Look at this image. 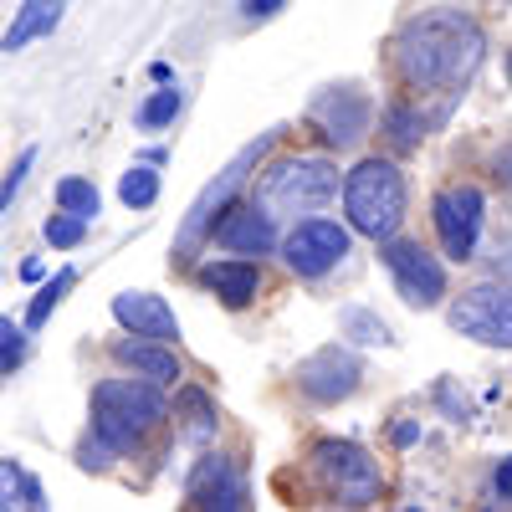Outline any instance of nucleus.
<instances>
[{
    "instance_id": "obj_1",
    "label": "nucleus",
    "mask_w": 512,
    "mask_h": 512,
    "mask_svg": "<svg viewBox=\"0 0 512 512\" xmlns=\"http://www.w3.org/2000/svg\"><path fill=\"white\" fill-rule=\"evenodd\" d=\"M487 57V36L482 26L456 11V6H436V11H420L400 26L395 36V67L410 88L420 93H451L466 88L477 77Z\"/></svg>"
},
{
    "instance_id": "obj_2",
    "label": "nucleus",
    "mask_w": 512,
    "mask_h": 512,
    "mask_svg": "<svg viewBox=\"0 0 512 512\" xmlns=\"http://www.w3.org/2000/svg\"><path fill=\"white\" fill-rule=\"evenodd\" d=\"M159 420H164V395L154 379H103L93 390V431L113 456L134 451Z\"/></svg>"
},
{
    "instance_id": "obj_3",
    "label": "nucleus",
    "mask_w": 512,
    "mask_h": 512,
    "mask_svg": "<svg viewBox=\"0 0 512 512\" xmlns=\"http://www.w3.org/2000/svg\"><path fill=\"white\" fill-rule=\"evenodd\" d=\"M344 205H349V221L359 236L390 241L405 221V175L390 159H364L344 180Z\"/></svg>"
},
{
    "instance_id": "obj_4",
    "label": "nucleus",
    "mask_w": 512,
    "mask_h": 512,
    "mask_svg": "<svg viewBox=\"0 0 512 512\" xmlns=\"http://www.w3.org/2000/svg\"><path fill=\"white\" fill-rule=\"evenodd\" d=\"M333 195H338V169L318 154L277 159L262 175V210H282V216H308Z\"/></svg>"
},
{
    "instance_id": "obj_5",
    "label": "nucleus",
    "mask_w": 512,
    "mask_h": 512,
    "mask_svg": "<svg viewBox=\"0 0 512 512\" xmlns=\"http://www.w3.org/2000/svg\"><path fill=\"white\" fill-rule=\"evenodd\" d=\"M308 466H313V482L323 487V497L344 502V507H369L384 487L374 456L354 441H318Z\"/></svg>"
},
{
    "instance_id": "obj_6",
    "label": "nucleus",
    "mask_w": 512,
    "mask_h": 512,
    "mask_svg": "<svg viewBox=\"0 0 512 512\" xmlns=\"http://www.w3.org/2000/svg\"><path fill=\"white\" fill-rule=\"evenodd\" d=\"M451 328L487 349H512V282H477L456 297Z\"/></svg>"
},
{
    "instance_id": "obj_7",
    "label": "nucleus",
    "mask_w": 512,
    "mask_h": 512,
    "mask_svg": "<svg viewBox=\"0 0 512 512\" xmlns=\"http://www.w3.org/2000/svg\"><path fill=\"white\" fill-rule=\"evenodd\" d=\"M272 149V134H262V139H256V144H246L226 169H221V175L216 180H210L205 190H200V200L190 205V216H185V226H180V241H175V251L180 256H190L205 236H210V226H216V216H221V210L231 205V195L246 185V169H256V159H262Z\"/></svg>"
},
{
    "instance_id": "obj_8",
    "label": "nucleus",
    "mask_w": 512,
    "mask_h": 512,
    "mask_svg": "<svg viewBox=\"0 0 512 512\" xmlns=\"http://www.w3.org/2000/svg\"><path fill=\"white\" fill-rule=\"evenodd\" d=\"M384 267H390L395 292L405 297L410 308H436L441 297H446L441 262L425 246H415V241H390V246H384Z\"/></svg>"
},
{
    "instance_id": "obj_9",
    "label": "nucleus",
    "mask_w": 512,
    "mask_h": 512,
    "mask_svg": "<svg viewBox=\"0 0 512 512\" xmlns=\"http://www.w3.org/2000/svg\"><path fill=\"white\" fill-rule=\"evenodd\" d=\"M482 190L477 185H451L436 195V231L451 262H472L477 236H482Z\"/></svg>"
},
{
    "instance_id": "obj_10",
    "label": "nucleus",
    "mask_w": 512,
    "mask_h": 512,
    "mask_svg": "<svg viewBox=\"0 0 512 512\" xmlns=\"http://www.w3.org/2000/svg\"><path fill=\"white\" fill-rule=\"evenodd\" d=\"M282 256H287V267L297 277H323L349 256V231L338 221H303L282 241Z\"/></svg>"
},
{
    "instance_id": "obj_11",
    "label": "nucleus",
    "mask_w": 512,
    "mask_h": 512,
    "mask_svg": "<svg viewBox=\"0 0 512 512\" xmlns=\"http://www.w3.org/2000/svg\"><path fill=\"white\" fill-rule=\"evenodd\" d=\"M313 123L323 128V139L333 149H354L369 134V98L359 88H328L313 103Z\"/></svg>"
},
{
    "instance_id": "obj_12",
    "label": "nucleus",
    "mask_w": 512,
    "mask_h": 512,
    "mask_svg": "<svg viewBox=\"0 0 512 512\" xmlns=\"http://www.w3.org/2000/svg\"><path fill=\"white\" fill-rule=\"evenodd\" d=\"M297 384L313 395V400H349L354 390H359V359L349 354V349H338V344H328V349H318L313 359H303L297 364Z\"/></svg>"
},
{
    "instance_id": "obj_13",
    "label": "nucleus",
    "mask_w": 512,
    "mask_h": 512,
    "mask_svg": "<svg viewBox=\"0 0 512 512\" xmlns=\"http://www.w3.org/2000/svg\"><path fill=\"white\" fill-rule=\"evenodd\" d=\"M190 507H216V512H241L246 507V482L241 472L226 461V456H205L195 472H190V487H185Z\"/></svg>"
},
{
    "instance_id": "obj_14",
    "label": "nucleus",
    "mask_w": 512,
    "mask_h": 512,
    "mask_svg": "<svg viewBox=\"0 0 512 512\" xmlns=\"http://www.w3.org/2000/svg\"><path fill=\"white\" fill-rule=\"evenodd\" d=\"M210 236H216L226 251L262 256V251H272L277 226H272V216H267L262 205H226V210H221V221L210 226Z\"/></svg>"
},
{
    "instance_id": "obj_15",
    "label": "nucleus",
    "mask_w": 512,
    "mask_h": 512,
    "mask_svg": "<svg viewBox=\"0 0 512 512\" xmlns=\"http://www.w3.org/2000/svg\"><path fill=\"white\" fill-rule=\"evenodd\" d=\"M113 318L123 328H134L139 338H159V344H175L180 338V323H175V308L154 292H118L113 297Z\"/></svg>"
},
{
    "instance_id": "obj_16",
    "label": "nucleus",
    "mask_w": 512,
    "mask_h": 512,
    "mask_svg": "<svg viewBox=\"0 0 512 512\" xmlns=\"http://www.w3.org/2000/svg\"><path fill=\"white\" fill-rule=\"evenodd\" d=\"M113 359H118L123 369H134V374L154 379V384H175V379H180V359L169 354L159 338H139V333H134V344H128V338H118V344H113Z\"/></svg>"
},
{
    "instance_id": "obj_17",
    "label": "nucleus",
    "mask_w": 512,
    "mask_h": 512,
    "mask_svg": "<svg viewBox=\"0 0 512 512\" xmlns=\"http://www.w3.org/2000/svg\"><path fill=\"white\" fill-rule=\"evenodd\" d=\"M200 287H210L226 308H246L256 287H262V272L251 262H210V267H200Z\"/></svg>"
},
{
    "instance_id": "obj_18",
    "label": "nucleus",
    "mask_w": 512,
    "mask_h": 512,
    "mask_svg": "<svg viewBox=\"0 0 512 512\" xmlns=\"http://www.w3.org/2000/svg\"><path fill=\"white\" fill-rule=\"evenodd\" d=\"M57 21H62V0H26V6L16 11V21H11V31H6V41H0V47H6V52H21V47H31V41L52 36Z\"/></svg>"
},
{
    "instance_id": "obj_19",
    "label": "nucleus",
    "mask_w": 512,
    "mask_h": 512,
    "mask_svg": "<svg viewBox=\"0 0 512 512\" xmlns=\"http://www.w3.org/2000/svg\"><path fill=\"white\" fill-rule=\"evenodd\" d=\"M180 415H185V441L205 446L216 436V405H210L200 390H180Z\"/></svg>"
},
{
    "instance_id": "obj_20",
    "label": "nucleus",
    "mask_w": 512,
    "mask_h": 512,
    "mask_svg": "<svg viewBox=\"0 0 512 512\" xmlns=\"http://www.w3.org/2000/svg\"><path fill=\"white\" fill-rule=\"evenodd\" d=\"M338 328H344L354 344H395L390 328H384V318H374L369 308H344L338 313Z\"/></svg>"
},
{
    "instance_id": "obj_21",
    "label": "nucleus",
    "mask_w": 512,
    "mask_h": 512,
    "mask_svg": "<svg viewBox=\"0 0 512 512\" xmlns=\"http://www.w3.org/2000/svg\"><path fill=\"white\" fill-rule=\"evenodd\" d=\"M118 200L134 205V210L154 205V200H159V175H154L149 164H134V169H128V175L118 180Z\"/></svg>"
},
{
    "instance_id": "obj_22",
    "label": "nucleus",
    "mask_w": 512,
    "mask_h": 512,
    "mask_svg": "<svg viewBox=\"0 0 512 512\" xmlns=\"http://www.w3.org/2000/svg\"><path fill=\"white\" fill-rule=\"evenodd\" d=\"M72 282H77V277H72V272L62 267V272H57V277H52L47 287H41V292L31 297V308H26V328H41V323H47V318H52V308H57L62 297L72 292Z\"/></svg>"
},
{
    "instance_id": "obj_23",
    "label": "nucleus",
    "mask_w": 512,
    "mask_h": 512,
    "mask_svg": "<svg viewBox=\"0 0 512 512\" xmlns=\"http://www.w3.org/2000/svg\"><path fill=\"white\" fill-rule=\"evenodd\" d=\"M384 134H390L400 149H415L420 139H425V118L415 113V108H390V113H384Z\"/></svg>"
},
{
    "instance_id": "obj_24",
    "label": "nucleus",
    "mask_w": 512,
    "mask_h": 512,
    "mask_svg": "<svg viewBox=\"0 0 512 512\" xmlns=\"http://www.w3.org/2000/svg\"><path fill=\"white\" fill-rule=\"evenodd\" d=\"M57 205L72 210V216H82V221H93L103 200H98V190H93L88 180H62V185H57Z\"/></svg>"
},
{
    "instance_id": "obj_25",
    "label": "nucleus",
    "mask_w": 512,
    "mask_h": 512,
    "mask_svg": "<svg viewBox=\"0 0 512 512\" xmlns=\"http://www.w3.org/2000/svg\"><path fill=\"white\" fill-rule=\"evenodd\" d=\"M175 113H180V93H175V88H159V93L139 108V123H144V128H164Z\"/></svg>"
},
{
    "instance_id": "obj_26",
    "label": "nucleus",
    "mask_w": 512,
    "mask_h": 512,
    "mask_svg": "<svg viewBox=\"0 0 512 512\" xmlns=\"http://www.w3.org/2000/svg\"><path fill=\"white\" fill-rule=\"evenodd\" d=\"M82 236H88V221L72 216V210H62V216H52V221H47V241H52V246H62V251H67V246H77Z\"/></svg>"
},
{
    "instance_id": "obj_27",
    "label": "nucleus",
    "mask_w": 512,
    "mask_h": 512,
    "mask_svg": "<svg viewBox=\"0 0 512 512\" xmlns=\"http://www.w3.org/2000/svg\"><path fill=\"white\" fill-rule=\"evenodd\" d=\"M26 482L31 477L21 472L16 461H0V507H16V502L26 507Z\"/></svg>"
},
{
    "instance_id": "obj_28",
    "label": "nucleus",
    "mask_w": 512,
    "mask_h": 512,
    "mask_svg": "<svg viewBox=\"0 0 512 512\" xmlns=\"http://www.w3.org/2000/svg\"><path fill=\"white\" fill-rule=\"evenodd\" d=\"M31 164H36V149H21V159L11 164V175L0 180V216H6V205L21 195V185H26V175H31Z\"/></svg>"
},
{
    "instance_id": "obj_29",
    "label": "nucleus",
    "mask_w": 512,
    "mask_h": 512,
    "mask_svg": "<svg viewBox=\"0 0 512 512\" xmlns=\"http://www.w3.org/2000/svg\"><path fill=\"white\" fill-rule=\"evenodd\" d=\"M21 364V328L11 318H0V369Z\"/></svg>"
},
{
    "instance_id": "obj_30",
    "label": "nucleus",
    "mask_w": 512,
    "mask_h": 512,
    "mask_svg": "<svg viewBox=\"0 0 512 512\" xmlns=\"http://www.w3.org/2000/svg\"><path fill=\"white\" fill-rule=\"evenodd\" d=\"M436 400H441V410L446 415H456V420H466V400L451 390V384H441V390H436Z\"/></svg>"
},
{
    "instance_id": "obj_31",
    "label": "nucleus",
    "mask_w": 512,
    "mask_h": 512,
    "mask_svg": "<svg viewBox=\"0 0 512 512\" xmlns=\"http://www.w3.org/2000/svg\"><path fill=\"white\" fill-rule=\"evenodd\" d=\"M277 11H282V0H246V16H256V21H267Z\"/></svg>"
},
{
    "instance_id": "obj_32",
    "label": "nucleus",
    "mask_w": 512,
    "mask_h": 512,
    "mask_svg": "<svg viewBox=\"0 0 512 512\" xmlns=\"http://www.w3.org/2000/svg\"><path fill=\"white\" fill-rule=\"evenodd\" d=\"M390 436H395V446H415V441H420V425H415V420H405V425H395Z\"/></svg>"
},
{
    "instance_id": "obj_33",
    "label": "nucleus",
    "mask_w": 512,
    "mask_h": 512,
    "mask_svg": "<svg viewBox=\"0 0 512 512\" xmlns=\"http://www.w3.org/2000/svg\"><path fill=\"white\" fill-rule=\"evenodd\" d=\"M497 492H502V497L512 492V456H507V461L497 466Z\"/></svg>"
}]
</instances>
